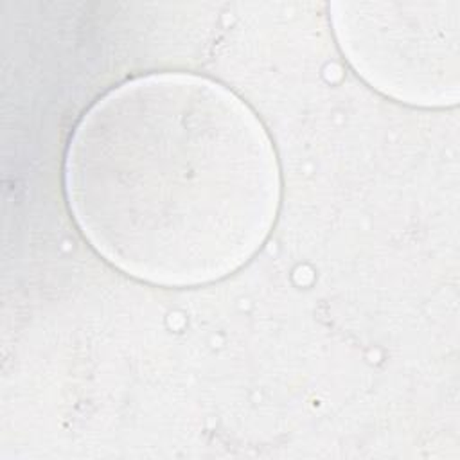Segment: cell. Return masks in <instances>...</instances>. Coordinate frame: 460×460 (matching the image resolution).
Here are the masks:
<instances>
[{
  "instance_id": "cell-1",
  "label": "cell",
  "mask_w": 460,
  "mask_h": 460,
  "mask_svg": "<svg viewBox=\"0 0 460 460\" xmlns=\"http://www.w3.org/2000/svg\"><path fill=\"white\" fill-rule=\"evenodd\" d=\"M70 216L90 248L131 279L192 288L241 270L271 234L277 151L230 88L155 72L101 95L63 160Z\"/></svg>"
},
{
  "instance_id": "cell-2",
  "label": "cell",
  "mask_w": 460,
  "mask_h": 460,
  "mask_svg": "<svg viewBox=\"0 0 460 460\" xmlns=\"http://www.w3.org/2000/svg\"><path fill=\"white\" fill-rule=\"evenodd\" d=\"M458 7L451 2H332L331 25L352 70L401 104L458 102Z\"/></svg>"
}]
</instances>
